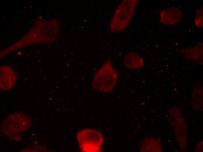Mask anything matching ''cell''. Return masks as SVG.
I'll return each mask as SVG.
<instances>
[{
    "label": "cell",
    "instance_id": "1",
    "mask_svg": "<svg viewBox=\"0 0 203 152\" xmlns=\"http://www.w3.org/2000/svg\"><path fill=\"white\" fill-rule=\"evenodd\" d=\"M139 1V0H125L120 3L114 12L110 23L112 31L118 32L126 27Z\"/></svg>",
    "mask_w": 203,
    "mask_h": 152
},
{
    "label": "cell",
    "instance_id": "2",
    "mask_svg": "<svg viewBox=\"0 0 203 152\" xmlns=\"http://www.w3.org/2000/svg\"><path fill=\"white\" fill-rule=\"evenodd\" d=\"M117 77V74L112 67L111 61L107 60L95 75L92 87L101 92H110L115 85Z\"/></svg>",
    "mask_w": 203,
    "mask_h": 152
},
{
    "label": "cell",
    "instance_id": "3",
    "mask_svg": "<svg viewBox=\"0 0 203 152\" xmlns=\"http://www.w3.org/2000/svg\"><path fill=\"white\" fill-rule=\"evenodd\" d=\"M76 138L82 152H99L104 141L103 135L99 132L92 129H85L79 132Z\"/></svg>",
    "mask_w": 203,
    "mask_h": 152
},
{
    "label": "cell",
    "instance_id": "4",
    "mask_svg": "<svg viewBox=\"0 0 203 152\" xmlns=\"http://www.w3.org/2000/svg\"><path fill=\"white\" fill-rule=\"evenodd\" d=\"M182 13L176 7L167 8L162 11L160 15V23L169 25H174L180 20Z\"/></svg>",
    "mask_w": 203,
    "mask_h": 152
},
{
    "label": "cell",
    "instance_id": "5",
    "mask_svg": "<svg viewBox=\"0 0 203 152\" xmlns=\"http://www.w3.org/2000/svg\"><path fill=\"white\" fill-rule=\"evenodd\" d=\"M181 53L185 58L203 64L202 45H197L184 48Z\"/></svg>",
    "mask_w": 203,
    "mask_h": 152
},
{
    "label": "cell",
    "instance_id": "6",
    "mask_svg": "<svg viewBox=\"0 0 203 152\" xmlns=\"http://www.w3.org/2000/svg\"><path fill=\"white\" fill-rule=\"evenodd\" d=\"M124 63L127 68L131 69L139 68L144 65L142 58L138 54L133 52L127 54L124 60Z\"/></svg>",
    "mask_w": 203,
    "mask_h": 152
},
{
    "label": "cell",
    "instance_id": "7",
    "mask_svg": "<svg viewBox=\"0 0 203 152\" xmlns=\"http://www.w3.org/2000/svg\"><path fill=\"white\" fill-rule=\"evenodd\" d=\"M203 8H202L197 10L194 19L195 25L200 28L203 27Z\"/></svg>",
    "mask_w": 203,
    "mask_h": 152
}]
</instances>
